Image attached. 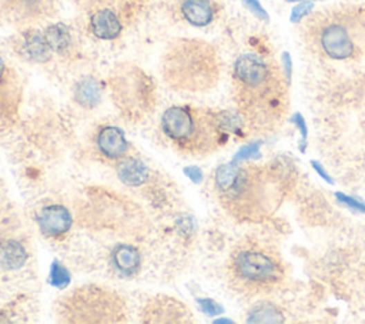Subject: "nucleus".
Returning <instances> with one entry per match:
<instances>
[{"instance_id": "obj_1", "label": "nucleus", "mask_w": 365, "mask_h": 324, "mask_svg": "<svg viewBox=\"0 0 365 324\" xmlns=\"http://www.w3.org/2000/svg\"><path fill=\"white\" fill-rule=\"evenodd\" d=\"M233 97L248 126L272 131L288 111V80L276 63L243 55L233 66Z\"/></svg>"}, {"instance_id": "obj_2", "label": "nucleus", "mask_w": 365, "mask_h": 324, "mask_svg": "<svg viewBox=\"0 0 365 324\" xmlns=\"http://www.w3.org/2000/svg\"><path fill=\"white\" fill-rule=\"evenodd\" d=\"M272 169L240 166L238 162L220 166L216 189L225 210L241 220L259 222L270 216L283 198L280 178Z\"/></svg>"}, {"instance_id": "obj_3", "label": "nucleus", "mask_w": 365, "mask_h": 324, "mask_svg": "<svg viewBox=\"0 0 365 324\" xmlns=\"http://www.w3.org/2000/svg\"><path fill=\"white\" fill-rule=\"evenodd\" d=\"M160 73L170 89L204 93L214 89L221 75V59L212 43L194 37L169 41L160 61Z\"/></svg>"}, {"instance_id": "obj_4", "label": "nucleus", "mask_w": 365, "mask_h": 324, "mask_svg": "<svg viewBox=\"0 0 365 324\" xmlns=\"http://www.w3.org/2000/svg\"><path fill=\"white\" fill-rule=\"evenodd\" d=\"M225 273L234 292L257 297L274 293L286 283L287 266L271 243L250 236L233 249Z\"/></svg>"}, {"instance_id": "obj_5", "label": "nucleus", "mask_w": 365, "mask_h": 324, "mask_svg": "<svg viewBox=\"0 0 365 324\" xmlns=\"http://www.w3.org/2000/svg\"><path fill=\"white\" fill-rule=\"evenodd\" d=\"M233 117L227 113L196 109L191 106H171L163 113L162 131L178 152L205 156L227 139Z\"/></svg>"}, {"instance_id": "obj_6", "label": "nucleus", "mask_w": 365, "mask_h": 324, "mask_svg": "<svg viewBox=\"0 0 365 324\" xmlns=\"http://www.w3.org/2000/svg\"><path fill=\"white\" fill-rule=\"evenodd\" d=\"M304 19L301 32L312 53L333 60H348L359 55L351 23V9L330 8Z\"/></svg>"}, {"instance_id": "obj_7", "label": "nucleus", "mask_w": 365, "mask_h": 324, "mask_svg": "<svg viewBox=\"0 0 365 324\" xmlns=\"http://www.w3.org/2000/svg\"><path fill=\"white\" fill-rule=\"evenodd\" d=\"M60 321L76 324H109L126 321V303L110 289L88 285L62 297L56 305Z\"/></svg>"}, {"instance_id": "obj_8", "label": "nucleus", "mask_w": 365, "mask_h": 324, "mask_svg": "<svg viewBox=\"0 0 365 324\" xmlns=\"http://www.w3.org/2000/svg\"><path fill=\"white\" fill-rule=\"evenodd\" d=\"M109 88L119 112L131 122L144 120L156 109V83L134 63L118 64L109 77Z\"/></svg>"}, {"instance_id": "obj_9", "label": "nucleus", "mask_w": 365, "mask_h": 324, "mask_svg": "<svg viewBox=\"0 0 365 324\" xmlns=\"http://www.w3.org/2000/svg\"><path fill=\"white\" fill-rule=\"evenodd\" d=\"M88 17V28L97 39L114 40L139 20L151 0H73Z\"/></svg>"}, {"instance_id": "obj_10", "label": "nucleus", "mask_w": 365, "mask_h": 324, "mask_svg": "<svg viewBox=\"0 0 365 324\" xmlns=\"http://www.w3.org/2000/svg\"><path fill=\"white\" fill-rule=\"evenodd\" d=\"M23 83L19 72L0 56V128H6L19 117Z\"/></svg>"}, {"instance_id": "obj_11", "label": "nucleus", "mask_w": 365, "mask_h": 324, "mask_svg": "<svg viewBox=\"0 0 365 324\" xmlns=\"http://www.w3.org/2000/svg\"><path fill=\"white\" fill-rule=\"evenodd\" d=\"M57 12L56 0H6L0 15L9 25L30 26L53 17Z\"/></svg>"}, {"instance_id": "obj_12", "label": "nucleus", "mask_w": 365, "mask_h": 324, "mask_svg": "<svg viewBox=\"0 0 365 324\" xmlns=\"http://www.w3.org/2000/svg\"><path fill=\"white\" fill-rule=\"evenodd\" d=\"M142 321L147 324H182L191 323L193 314L181 301L169 296H157L144 306L142 312Z\"/></svg>"}, {"instance_id": "obj_13", "label": "nucleus", "mask_w": 365, "mask_h": 324, "mask_svg": "<svg viewBox=\"0 0 365 324\" xmlns=\"http://www.w3.org/2000/svg\"><path fill=\"white\" fill-rule=\"evenodd\" d=\"M176 12L189 25L204 28L218 17L221 5L217 0H177Z\"/></svg>"}, {"instance_id": "obj_14", "label": "nucleus", "mask_w": 365, "mask_h": 324, "mask_svg": "<svg viewBox=\"0 0 365 324\" xmlns=\"http://www.w3.org/2000/svg\"><path fill=\"white\" fill-rule=\"evenodd\" d=\"M15 49L23 59L36 63L48 61L53 55L44 33L33 29L25 30L16 37Z\"/></svg>"}, {"instance_id": "obj_15", "label": "nucleus", "mask_w": 365, "mask_h": 324, "mask_svg": "<svg viewBox=\"0 0 365 324\" xmlns=\"http://www.w3.org/2000/svg\"><path fill=\"white\" fill-rule=\"evenodd\" d=\"M40 230L49 237H62L73 225L72 214L60 204L46 206L39 211L37 216Z\"/></svg>"}, {"instance_id": "obj_16", "label": "nucleus", "mask_w": 365, "mask_h": 324, "mask_svg": "<svg viewBox=\"0 0 365 324\" xmlns=\"http://www.w3.org/2000/svg\"><path fill=\"white\" fill-rule=\"evenodd\" d=\"M97 147L104 158L116 160L126 155L129 143L119 127L106 126L97 135Z\"/></svg>"}, {"instance_id": "obj_17", "label": "nucleus", "mask_w": 365, "mask_h": 324, "mask_svg": "<svg viewBox=\"0 0 365 324\" xmlns=\"http://www.w3.org/2000/svg\"><path fill=\"white\" fill-rule=\"evenodd\" d=\"M102 96V89L99 86V82L95 77H84L75 86V100L86 107V109H91L99 104Z\"/></svg>"}, {"instance_id": "obj_18", "label": "nucleus", "mask_w": 365, "mask_h": 324, "mask_svg": "<svg viewBox=\"0 0 365 324\" xmlns=\"http://www.w3.org/2000/svg\"><path fill=\"white\" fill-rule=\"evenodd\" d=\"M113 263L123 274H134L140 267V253L131 246H119L114 249Z\"/></svg>"}, {"instance_id": "obj_19", "label": "nucleus", "mask_w": 365, "mask_h": 324, "mask_svg": "<svg viewBox=\"0 0 365 324\" xmlns=\"http://www.w3.org/2000/svg\"><path fill=\"white\" fill-rule=\"evenodd\" d=\"M286 317L284 313L270 301H261L256 305L248 313V323H270V324H279L284 323Z\"/></svg>"}, {"instance_id": "obj_20", "label": "nucleus", "mask_w": 365, "mask_h": 324, "mask_svg": "<svg viewBox=\"0 0 365 324\" xmlns=\"http://www.w3.org/2000/svg\"><path fill=\"white\" fill-rule=\"evenodd\" d=\"M44 36L49 43L52 52L57 55H63L72 45L71 32H68V29L64 25H60V23L49 26L48 29H46Z\"/></svg>"}, {"instance_id": "obj_21", "label": "nucleus", "mask_w": 365, "mask_h": 324, "mask_svg": "<svg viewBox=\"0 0 365 324\" xmlns=\"http://www.w3.org/2000/svg\"><path fill=\"white\" fill-rule=\"evenodd\" d=\"M119 176L126 184L139 186L147 179V169L139 160L127 159L119 167Z\"/></svg>"}, {"instance_id": "obj_22", "label": "nucleus", "mask_w": 365, "mask_h": 324, "mask_svg": "<svg viewBox=\"0 0 365 324\" xmlns=\"http://www.w3.org/2000/svg\"><path fill=\"white\" fill-rule=\"evenodd\" d=\"M26 251L16 242H6L0 247V260L9 269H17L26 260Z\"/></svg>"}, {"instance_id": "obj_23", "label": "nucleus", "mask_w": 365, "mask_h": 324, "mask_svg": "<svg viewBox=\"0 0 365 324\" xmlns=\"http://www.w3.org/2000/svg\"><path fill=\"white\" fill-rule=\"evenodd\" d=\"M351 23L358 45L365 46V6L351 9Z\"/></svg>"}, {"instance_id": "obj_24", "label": "nucleus", "mask_w": 365, "mask_h": 324, "mask_svg": "<svg viewBox=\"0 0 365 324\" xmlns=\"http://www.w3.org/2000/svg\"><path fill=\"white\" fill-rule=\"evenodd\" d=\"M71 282V274L68 271L59 263V262H53L52 269H50V283L55 287H64Z\"/></svg>"}, {"instance_id": "obj_25", "label": "nucleus", "mask_w": 365, "mask_h": 324, "mask_svg": "<svg viewBox=\"0 0 365 324\" xmlns=\"http://www.w3.org/2000/svg\"><path fill=\"white\" fill-rule=\"evenodd\" d=\"M260 144L261 142H256V143H250L244 147H241L234 160L233 162H241V160H247V159H259L261 155H260Z\"/></svg>"}, {"instance_id": "obj_26", "label": "nucleus", "mask_w": 365, "mask_h": 324, "mask_svg": "<svg viewBox=\"0 0 365 324\" xmlns=\"http://www.w3.org/2000/svg\"><path fill=\"white\" fill-rule=\"evenodd\" d=\"M291 122L295 124V127L299 128L300 133H301V143H300V149L301 152H306V146L308 142V127L307 123L304 120V117L300 113H294L291 117Z\"/></svg>"}, {"instance_id": "obj_27", "label": "nucleus", "mask_w": 365, "mask_h": 324, "mask_svg": "<svg viewBox=\"0 0 365 324\" xmlns=\"http://www.w3.org/2000/svg\"><path fill=\"white\" fill-rule=\"evenodd\" d=\"M335 198L338 199L339 203L342 204H346L347 207L355 210V211H359V213H365V203L351 198V196H347V194H342V193H335Z\"/></svg>"}, {"instance_id": "obj_28", "label": "nucleus", "mask_w": 365, "mask_h": 324, "mask_svg": "<svg viewBox=\"0 0 365 324\" xmlns=\"http://www.w3.org/2000/svg\"><path fill=\"white\" fill-rule=\"evenodd\" d=\"M198 303L201 306V310L205 313V314H209V316H218L221 314L224 310L223 307L216 303V301L210 300V298H204V300H198Z\"/></svg>"}, {"instance_id": "obj_29", "label": "nucleus", "mask_w": 365, "mask_h": 324, "mask_svg": "<svg viewBox=\"0 0 365 324\" xmlns=\"http://www.w3.org/2000/svg\"><path fill=\"white\" fill-rule=\"evenodd\" d=\"M311 9H312V3H301L297 8H294L291 13V21H294V23H299V21H301L304 17L310 15Z\"/></svg>"}, {"instance_id": "obj_30", "label": "nucleus", "mask_w": 365, "mask_h": 324, "mask_svg": "<svg viewBox=\"0 0 365 324\" xmlns=\"http://www.w3.org/2000/svg\"><path fill=\"white\" fill-rule=\"evenodd\" d=\"M244 5L253 12L257 17L263 19V20H268V15L267 12L263 9V6L259 3V0H243Z\"/></svg>"}, {"instance_id": "obj_31", "label": "nucleus", "mask_w": 365, "mask_h": 324, "mask_svg": "<svg viewBox=\"0 0 365 324\" xmlns=\"http://www.w3.org/2000/svg\"><path fill=\"white\" fill-rule=\"evenodd\" d=\"M311 166L314 167V170L317 171V175L319 176V178H321L323 180H326L327 183H334V180H333V178L328 175V173H327V170L324 169V166L321 164V163H319V162H315V160H312L311 162Z\"/></svg>"}, {"instance_id": "obj_32", "label": "nucleus", "mask_w": 365, "mask_h": 324, "mask_svg": "<svg viewBox=\"0 0 365 324\" xmlns=\"http://www.w3.org/2000/svg\"><path fill=\"white\" fill-rule=\"evenodd\" d=\"M186 175L194 182V183H200L203 180V173L198 167H187L186 169Z\"/></svg>"}, {"instance_id": "obj_33", "label": "nucleus", "mask_w": 365, "mask_h": 324, "mask_svg": "<svg viewBox=\"0 0 365 324\" xmlns=\"http://www.w3.org/2000/svg\"><path fill=\"white\" fill-rule=\"evenodd\" d=\"M283 59H284V66H286V73L284 75H286L287 80L290 82V79H291V59H290V55L284 53Z\"/></svg>"}, {"instance_id": "obj_34", "label": "nucleus", "mask_w": 365, "mask_h": 324, "mask_svg": "<svg viewBox=\"0 0 365 324\" xmlns=\"http://www.w3.org/2000/svg\"><path fill=\"white\" fill-rule=\"evenodd\" d=\"M288 2H297V0H288Z\"/></svg>"}, {"instance_id": "obj_35", "label": "nucleus", "mask_w": 365, "mask_h": 324, "mask_svg": "<svg viewBox=\"0 0 365 324\" xmlns=\"http://www.w3.org/2000/svg\"><path fill=\"white\" fill-rule=\"evenodd\" d=\"M364 164H365V158H364Z\"/></svg>"}]
</instances>
